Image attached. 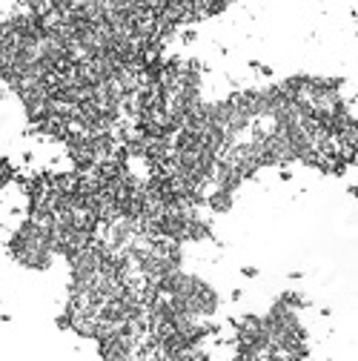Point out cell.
<instances>
[{
	"label": "cell",
	"mask_w": 358,
	"mask_h": 361,
	"mask_svg": "<svg viewBox=\"0 0 358 361\" xmlns=\"http://www.w3.org/2000/svg\"><path fill=\"white\" fill-rule=\"evenodd\" d=\"M6 252L14 264L32 269V272H46L55 264V249L49 238V227L23 218L9 238H6Z\"/></svg>",
	"instance_id": "6da1fadb"
},
{
	"label": "cell",
	"mask_w": 358,
	"mask_h": 361,
	"mask_svg": "<svg viewBox=\"0 0 358 361\" xmlns=\"http://www.w3.org/2000/svg\"><path fill=\"white\" fill-rule=\"evenodd\" d=\"M204 207H207V210H212V212H218V215H224V212H230L232 207H235V192H230V189H221V187L207 189Z\"/></svg>",
	"instance_id": "7a4b0ae2"
},
{
	"label": "cell",
	"mask_w": 358,
	"mask_h": 361,
	"mask_svg": "<svg viewBox=\"0 0 358 361\" xmlns=\"http://www.w3.org/2000/svg\"><path fill=\"white\" fill-rule=\"evenodd\" d=\"M275 301L284 304V307H289V310H295V313H301V310H307V307H310V298H307L304 292H298V290H284Z\"/></svg>",
	"instance_id": "3957f363"
},
{
	"label": "cell",
	"mask_w": 358,
	"mask_h": 361,
	"mask_svg": "<svg viewBox=\"0 0 358 361\" xmlns=\"http://www.w3.org/2000/svg\"><path fill=\"white\" fill-rule=\"evenodd\" d=\"M14 175H17L14 163L9 161V158H3V155H0V192H3V189H6L14 181Z\"/></svg>",
	"instance_id": "277c9868"
},
{
	"label": "cell",
	"mask_w": 358,
	"mask_h": 361,
	"mask_svg": "<svg viewBox=\"0 0 358 361\" xmlns=\"http://www.w3.org/2000/svg\"><path fill=\"white\" fill-rule=\"evenodd\" d=\"M241 275L243 278H255L258 275V267H241Z\"/></svg>",
	"instance_id": "5b68a950"
},
{
	"label": "cell",
	"mask_w": 358,
	"mask_h": 361,
	"mask_svg": "<svg viewBox=\"0 0 358 361\" xmlns=\"http://www.w3.org/2000/svg\"><path fill=\"white\" fill-rule=\"evenodd\" d=\"M347 195H350V198H358V184H350V187H347Z\"/></svg>",
	"instance_id": "8992f818"
},
{
	"label": "cell",
	"mask_w": 358,
	"mask_h": 361,
	"mask_svg": "<svg viewBox=\"0 0 358 361\" xmlns=\"http://www.w3.org/2000/svg\"><path fill=\"white\" fill-rule=\"evenodd\" d=\"M278 178H281V181H292V172H289V169H281V172H278Z\"/></svg>",
	"instance_id": "52a82bcc"
},
{
	"label": "cell",
	"mask_w": 358,
	"mask_h": 361,
	"mask_svg": "<svg viewBox=\"0 0 358 361\" xmlns=\"http://www.w3.org/2000/svg\"><path fill=\"white\" fill-rule=\"evenodd\" d=\"M230 298H232V301H241V298H243V290H232Z\"/></svg>",
	"instance_id": "ba28073f"
}]
</instances>
